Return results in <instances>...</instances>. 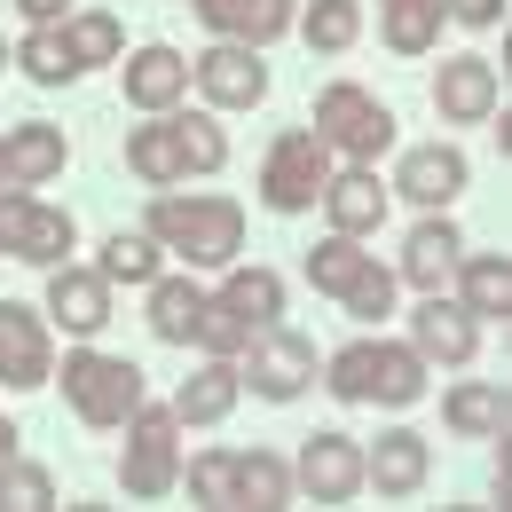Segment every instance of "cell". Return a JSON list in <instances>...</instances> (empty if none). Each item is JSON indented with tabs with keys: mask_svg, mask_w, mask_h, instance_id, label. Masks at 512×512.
Segmentation results:
<instances>
[{
	"mask_svg": "<svg viewBox=\"0 0 512 512\" xmlns=\"http://www.w3.org/2000/svg\"><path fill=\"white\" fill-rule=\"evenodd\" d=\"M16 16H24V24H64L71 0H16Z\"/></svg>",
	"mask_w": 512,
	"mask_h": 512,
	"instance_id": "cell-43",
	"label": "cell"
},
{
	"mask_svg": "<svg viewBox=\"0 0 512 512\" xmlns=\"http://www.w3.org/2000/svg\"><path fill=\"white\" fill-rule=\"evenodd\" d=\"M8 457H16V426L0 418V465H8Z\"/></svg>",
	"mask_w": 512,
	"mask_h": 512,
	"instance_id": "cell-44",
	"label": "cell"
},
{
	"mask_svg": "<svg viewBox=\"0 0 512 512\" xmlns=\"http://www.w3.org/2000/svg\"><path fill=\"white\" fill-rule=\"evenodd\" d=\"M119 71H127V103H134V111H174V103L190 95V56H174L166 40L134 48Z\"/></svg>",
	"mask_w": 512,
	"mask_h": 512,
	"instance_id": "cell-16",
	"label": "cell"
},
{
	"mask_svg": "<svg viewBox=\"0 0 512 512\" xmlns=\"http://www.w3.org/2000/svg\"><path fill=\"white\" fill-rule=\"evenodd\" d=\"M197 308H205V284H190V276H150V331L166 339V347H190L197 331Z\"/></svg>",
	"mask_w": 512,
	"mask_h": 512,
	"instance_id": "cell-25",
	"label": "cell"
},
{
	"mask_svg": "<svg viewBox=\"0 0 512 512\" xmlns=\"http://www.w3.org/2000/svg\"><path fill=\"white\" fill-rule=\"evenodd\" d=\"M229 316L260 331V323H284V276L276 268H245V260H229V276H221V292H213Z\"/></svg>",
	"mask_w": 512,
	"mask_h": 512,
	"instance_id": "cell-23",
	"label": "cell"
},
{
	"mask_svg": "<svg viewBox=\"0 0 512 512\" xmlns=\"http://www.w3.org/2000/svg\"><path fill=\"white\" fill-rule=\"evenodd\" d=\"M64 402L79 410V426H127V410L142 402V371L127 355H103V347H71L64 355Z\"/></svg>",
	"mask_w": 512,
	"mask_h": 512,
	"instance_id": "cell-4",
	"label": "cell"
},
{
	"mask_svg": "<svg viewBox=\"0 0 512 512\" xmlns=\"http://www.w3.org/2000/svg\"><path fill=\"white\" fill-rule=\"evenodd\" d=\"M0 190H8V150H0Z\"/></svg>",
	"mask_w": 512,
	"mask_h": 512,
	"instance_id": "cell-45",
	"label": "cell"
},
{
	"mask_svg": "<svg viewBox=\"0 0 512 512\" xmlns=\"http://www.w3.org/2000/svg\"><path fill=\"white\" fill-rule=\"evenodd\" d=\"M292 489L316 497V505H347L363 489V449L347 434H308L300 442V465H292Z\"/></svg>",
	"mask_w": 512,
	"mask_h": 512,
	"instance_id": "cell-9",
	"label": "cell"
},
{
	"mask_svg": "<svg viewBox=\"0 0 512 512\" xmlns=\"http://www.w3.org/2000/svg\"><path fill=\"white\" fill-rule=\"evenodd\" d=\"M426 473H434V449H426V434H410V426H394V434H379V442L363 449V489H379V497H418Z\"/></svg>",
	"mask_w": 512,
	"mask_h": 512,
	"instance_id": "cell-12",
	"label": "cell"
},
{
	"mask_svg": "<svg viewBox=\"0 0 512 512\" xmlns=\"http://www.w3.org/2000/svg\"><path fill=\"white\" fill-rule=\"evenodd\" d=\"M127 166L150 182V190H182L190 166H182V134H174V111H150V127L127 134Z\"/></svg>",
	"mask_w": 512,
	"mask_h": 512,
	"instance_id": "cell-22",
	"label": "cell"
},
{
	"mask_svg": "<svg viewBox=\"0 0 512 512\" xmlns=\"http://www.w3.org/2000/svg\"><path fill=\"white\" fill-rule=\"evenodd\" d=\"M379 32H386L394 56H426V48L442 40V0H386Z\"/></svg>",
	"mask_w": 512,
	"mask_h": 512,
	"instance_id": "cell-28",
	"label": "cell"
},
{
	"mask_svg": "<svg viewBox=\"0 0 512 512\" xmlns=\"http://www.w3.org/2000/svg\"><path fill=\"white\" fill-rule=\"evenodd\" d=\"M48 316L64 323L71 339H95V331L111 323V284H103V268L56 260V268H48Z\"/></svg>",
	"mask_w": 512,
	"mask_h": 512,
	"instance_id": "cell-13",
	"label": "cell"
},
{
	"mask_svg": "<svg viewBox=\"0 0 512 512\" xmlns=\"http://www.w3.org/2000/svg\"><path fill=\"white\" fill-rule=\"evenodd\" d=\"M457 308L473 323H505L512 316V268H505V253H457Z\"/></svg>",
	"mask_w": 512,
	"mask_h": 512,
	"instance_id": "cell-20",
	"label": "cell"
},
{
	"mask_svg": "<svg viewBox=\"0 0 512 512\" xmlns=\"http://www.w3.org/2000/svg\"><path fill=\"white\" fill-rule=\"evenodd\" d=\"M119 489L134 505L182 489V418L174 402H134L127 410V457H119Z\"/></svg>",
	"mask_w": 512,
	"mask_h": 512,
	"instance_id": "cell-2",
	"label": "cell"
},
{
	"mask_svg": "<svg viewBox=\"0 0 512 512\" xmlns=\"http://www.w3.org/2000/svg\"><path fill=\"white\" fill-rule=\"evenodd\" d=\"M24 213H32V190L8 182V190H0V253L8 260H16V237H24Z\"/></svg>",
	"mask_w": 512,
	"mask_h": 512,
	"instance_id": "cell-41",
	"label": "cell"
},
{
	"mask_svg": "<svg viewBox=\"0 0 512 512\" xmlns=\"http://www.w3.org/2000/svg\"><path fill=\"white\" fill-rule=\"evenodd\" d=\"M0 150H8V182L16 190H40V182H56L71 158L64 127H48V119H32V127H8L0 134Z\"/></svg>",
	"mask_w": 512,
	"mask_h": 512,
	"instance_id": "cell-21",
	"label": "cell"
},
{
	"mask_svg": "<svg viewBox=\"0 0 512 512\" xmlns=\"http://www.w3.org/2000/svg\"><path fill=\"white\" fill-rule=\"evenodd\" d=\"M197 16L221 32V40H245V48H268L276 32H292V0H190Z\"/></svg>",
	"mask_w": 512,
	"mask_h": 512,
	"instance_id": "cell-18",
	"label": "cell"
},
{
	"mask_svg": "<svg viewBox=\"0 0 512 512\" xmlns=\"http://www.w3.org/2000/svg\"><path fill=\"white\" fill-rule=\"evenodd\" d=\"M394 190L410 197V205H426V213H442L449 197L465 190V150H457V142H418V150L394 166Z\"/></svg>",
	"mask_w": 512,
	"mask_h": 512,
	"instance_id": "cell-15",
	"label": "cell"
},
{
	"mask_svg": "<svg viewBox=\"0 0 512 512\" xmlns=\"http://www.w3.org/2000/svg\"><path fill=\"white\" fill-rule=\"evenodd\" d=\"M237 505H253V512L292 505V465L268 457V449H237Z\"/></svg>",
	"mask_w": 512,
	"mask_h": 512,
	"instance_id": "cell-30",
	"label": "cell"
},
{
	"mask_svg": "<svg viewBox=\"0 0 512 512\" xmlns=\"http://www.w3.org/2000/svg\"><path fill=\"white\" fill-rule=\"evenodd\" d=\"M64 48H71V64H79V71H95V64H119L127 32H119V16L79 8V16H64Z\"/></svg>",
	"mask_w": 512,
	"mask_h": 512,
	"instance_id": "cell-31",
	"label": "cell"
},
{
	"mask_svg": "<svg viewBox=\"0 0 512 512\" xmlns=\"http://www.w3.org/2000/svg\"><path fill=\"white\" fill-rule=\"evenodd\" d=\"M363 260H371V253H363V237H339V229H331V237H323L316 253H308V284L339 300V292H347V284L363 276Z\"/></svg>",
	"mask_w": 512,
	"mask_h": 512,
	"instance_id": "cell-35",
	"label": "cell"
},
{
	"mask_svg": "<svg viewBox=\"0 0 512 512\" xmlns=\"http://www.w3.org/2000/svg\"><path fill=\"white\" fill-rule=\"evenodd\" d=\"M237 394H245L237 355H205L190 379H182V394H174V418H182V426H221V418L237 410Z\"/></svg>",
	"mask_w": 512,
	"mask_h": 512,
	"instance_id": "cell-17",
	"label": "cell"
},
{
	"mask_svg": "<svg viewBox=\"0 0 512 512\" xmlns=\"http://www.w3.org/2000/svg\"><path fill=\"white\" fill-rule=\"evenodd\" d=\"M245 339H253V331H245V323H237L229 308H221V300H213V292H205V308H197L190 347H205V355H245Z\"/></svg>",
	"mask_w": 512,
	"mask_h": 512,
	"instance_id": "cell-40",
	"label": "cell"
},
{
	"mask_svg": "<svg viewBox=\"0 0 512 512\" xmlns=\"http://www.w3.org/2000/svg\"><path fill=\"white\" fill-rule=\"evenodd\" d=\"M323 182H331V142L316 127H284L260 158V205L268 213H316Z\"/></svg>",
	"mask_w": 512,
	"mask_h": 512,
	"instance_id": "cell-3",
	"label": "cell"
},
{
	"mask_svg": "<svg viewBox=\"0 0 512 512\" xmlns=\"http://www.w3.org/2000/svg\"><path fill=\"white\" fill-rule=\"evenodd\" d=\"M292 24L316 56H347L363 40V0H308V16H292Z\"/></svg>",
	"mask_w": 512,
	"mask_h": 512,
	"instance_id": "cell-27",
	"label": "cell"
},
{
	"mask_svg": "<svg viewBox=\"0 0 512 512\" xmlns=\"http://www.w3.org/2000/svg\"><path fill=\"white\" fill-rule=\"evenodd\" d=\"M0 64H8V48H0Z\"/></svg>",
	"mask_w": 512,
	"mask_h": 512,
	"instance_id": "cell-46",
	"label": "cell"
},
{
	"mask_svg": "<svg viewBox=\"0 0 512 512\" xmlns=\"http://www.w3.org/2000/svg\"><path fill=\"white\" fill-rule=\"evenodd\" d=\"M465 253V237H457V221L449 213H426L418 229H410V245H402V284H418V292H442L449 268Z\"/></svg>",
	"mask_w": 512,
	"mask_h": 512,
	"instance_id": "cell-19",
	"label": "cell"
},
{
	"mask_svg": "<svg viewBox=\"0 0 512 512\" xmlns=\"http://www.w3.org/2000/svg\"><path fill=\"white\" fill-rule=\"evenodd\" d=\"M190 87L205 95V111H253V103H268V64L245 40H213L190 64Z\"/></svg>",
	"mask_w": 512,
	"mask_h": 512,
	"instance_id": "cell-7",
	"label": "cell"
},
{
	"mask_svg": "<svg viewBox=\"0 0 512 512\" xmlns=\"http://www.w3.org/2000/svg\"><path fill=\"white\" fill-rule=\"evenodd\" d=\"M16 64H24V79H40V87L79 79V64H71V48H64V24H32L24 48H16Z\"/></svg>",
	"mask_w": 512,
	"mask_h": 512,
	"instance_id": "cell-33",
	"label": "cell"
},
{
	"mask_svg": "<svg viewBox=\"0 0 512 512\" xmlns=\"http://www.w3.org/2000/svg\"><path fill=\"white\" fill-rule=\"evenodd\" d=\"M103 284H150L158 268H166V245L150 237V229H119V237H103Z\"/></svg>",
	"mask_w": 512,
	"mask_h": 512,
	"instance_id": "cell-29",
	"label": "cell"
},
{
	"mask_svg": "<svg viewBox=\"0 0 512 512\" xmlns=\"http://www.w3.org/2000/svg\"><path fill=\"white\" fill-rule=\"evenodd\" d=\"M426 355L410 347V339H379V371H371V402H386V410H410L418 394H426Z\"/></svg>",
	"mask_w": 512,
	"mask_h": 512,
	"instance_id": "cell-26",
	"label": "cell"
},
{
	"mask_svg": "<svg viewBox=\"0 0 512 512\" xmlns=\"http://www.w3.org/2000/svg\"><path fill=\"white\" fill-rule=\"evenodd\" d=\"M379 8H386V0H379Z\"/></svg>",
	"mask_w": 512,
	"mask_h": 512,
	"instance_id": "cell-47",
	"label": "cell"
},
{
	"mask_svg": "<svg viewBox=\"0 0 512 512\" xmlns=\"http://www.w3.org/2000/svg\"><path fill=\"white\" fill-rule=\"evenodd\" d=\"M442 418H449V434H465V442H497V434L512 426V410H505V386H489V379H465V386H449Z\"/></svg>",
	"mask_w": 512,
	"mask_h": 512,
	"instance_id": "cell-24",
	"label": "cell"
},
{
	"mask_svg": "<svg viewBox=\"0 0 512 512\" xmlns=\"http://www.w3.org/2000/svg\"><path fill=\"white\" fill-rule=\"evenodd\" d=\"M237 379L253 386L260 402H292V394H308V379H316V347L300 331H284V323H260L253 339H245V355H237Z\"/></svg>",
	"mask_w": 512,
	"mask_h": 512,
	"instance_id": "cell-6",
	"label": "cell"
},
{
	"mask_svg": "<svg viewBox=\"0 0 512 512\" xmlns=\"http://www.w3.org/2000/svg\"><path fill=\"white\" fill-rule=\"evenodd\" d=\"M316 205L331 213V229H339V237H379L394 190L379 182V166H347V174H331V182H323Z\"/></svg>",
	"mask_w": 512,
	"mask_h": 512,
	"instance_id": "cell-11",
	"label": "cell"
},
{
	"mask_svg": "<svg viewBox=\"0 0 512 512\" xmlns=\"http://www.w3.org/2000/svg\"><path fill=\"white\" fill-rule=\"evenodd\" d=\"M394 284H402V276L379 268V253H371V260H363V276L339 292V308H347V316H363V323H379V316H394Z\"/></svg>",
	"mask_w": 512,
	"mask_h": 512,
	"instance_id": "cell-38",
	"label": "cell"
},
{
	"mask_svg": "<svg viewBox=\"0 0 512 512\" xmlns=\"http://www.w3.org/2000/svg\"><path fill=\"white\" fill-rule=\"evenodd\" d=\"M150 237L166 253H182L190 268H229L245 253V205L237 197H213V190H158L150 197Z\"/></svg>",
	"mask_w": 512,
	"mask_h": 512,
	"instance_id": "cell-1",
	"label": "cell"
},
{
	"mask_svg": "<svg viewBox=\"0 0 512 512\" xmlns=\"http://www.w3.org/2000/svg\"><path fill=\"white\" fill-rule=\"evenodd\" d=\"M174 134H182V166L190 174H221L229 166V134L213 111H174Z\"/></svg>",
	"mask_w": 512,
	"mask_h": 512,
	"instance_id": "cell-34",
	"label": "cell"
},
{
	"mask_svg": "<svg viewBox=\"0 0 512 512\" xmlns=\"http://www.w3.org/2000/svg\"><path fill=\"white\" fill-rule=\"evenodd\" d=\"M182 481H190L197 505H237V449H205V457H190Z\"/></svg>",
	"mask_w": 512,
	"mask_h": 512,
	"instance_id": "cell-37",
	"label": "cell"
},
{
	"mask_svg": "<svg viewBox=\"0 0 512 512\" xmlns=\"http://www.w3.org/2000/svg\"><path fill=\"white\" fill-rule=\"evenodd\" d=\"M56 379V339L40 308L0 300V386H48Z\"/></svg>",
	"mask_w": 512,
	"mask_h": 512,
	"instance_id": "cell-8",
	"label": "cell"
},
{
	"mask_svg": "<svg viewBox=\"0 0 512 512\" xmlns=\"http://www.w3.org/2000/svg\"><path fill=\"white\" fill-rule=\"evenodd\" d=\"M434 111H442V127L497 119V64H489V56H449V64L434 71Z\"/></svg>",
	"mask_w": 512,
	"mask_h": 512,
	"instance_id": "cell-10",
	"label": "cell"
},
{
	"mask_svg": "<svg viewBox=\"0 0 512 512\" xmlns=\"http://www.w3.org/2000/svg\"><path fill=\"white\" fill-rule=\"evenodd\" d=\"M442 16L473 24V32H489V24H505V0H442Z\"/></svg>",
	"mask_w": 512,
	"mask_h": 512,
	"instance_id": "cell-42",
	"label": "cell"
},
{
	"mask_svg": "<svg viewBox=\"0 0 512 512\" xmlns=\"http://www.w3.org/2000/svg\"><path fill=\"white\" fill-rule=\"evenodd\" d=\"M71 237H79V229H71L64 205H40V197H32V213H24V237H16V260H32V268H56V260L71 253Z\"/></svg>",
	"mask_w": 512,
	"mask_h": 512,
	"instance_id": "cell-32",
	"label": "cell"
},
{
	"mask_svg": "<svg viewBox=\"0 0 512 512\" xmlns=\"http://www.w3.org/2000/svg\"><path fill=\"white\" fill-rule=\"evenodd\" d=\"M410 347H418L426 363H473V347H481V323L465 316L449 292H426V300H418V316H410Z\"/></svg>",
	"mask_w": 512,
	"mask_h": 512,
	"instance_id": "cell-14",
	"label": "cell"
},
{
	"mask_svg": "<svg viewBox=\"0 0 512 512\" xmlns=\"http://www.w3.org/2000/svg\"><path fill=\"white\" fill-rule=\"evenodd\" d=\"M308 127L331 142V150H347V166H379V150L394 142V111H386L371 87H355V79H331L316 95V119Z\"/></svg>",
	"mask_w": 512,
	"mask_h": 512,
	"instance_id": "cell-5",
	"label": "cell"
},
{
	"mask_svg": "<svg viewBox=\"0 0 512 512\" xmlns=\"http://www.w3.org/2000/svg\"><path fill=\"white\" fill-rule=\"evenodd\" d=\"M56 505V481H48V465H24V457H8L0 465V512H40Z\"/></svg>",
	"mask_w": 512,
	"mask_h": 512,
	"instance_id": "cell-39",
	"label": "cell"
},
{
	"mask_svg": "<svg viewBox=\"0 0 512 512\" xmlns=\"http://www.w3.org/2000/svg\"><path fill=\"white\" fill-rule=\"evenodd\" d=\"M371 371H379V339H347L331 363H323V386L339 402H371Z\"/></svg>",
	"mask_w": 512,
	"mask_h": 512,
	"instance_id": "cell-36",
	"label": "cell"
}]
</instances>
